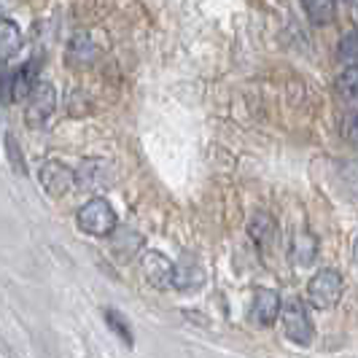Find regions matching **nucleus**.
<instances>
[{
    "label": "nucleus",
    "instance_id": "nucleus-22",
    "mask_svg": "<svg viewBox=\"0 0 358 358\" xmlns=\"http://www.w3.org/2000/svg\"><path fill=\"white\" fill-rule=\"evenodd\" d=\"M3 11H6V6H3V3H0V17H3Z\"/></svg>",
    "mask_w": 358,
    "mask_h": 358
},
{
    "label": "nucleus",
    "instance_id": "nucleus-9",
    "mask_svg": "<svg viewBox=\"0 0 358 358\" xmlns=\"http://www.w3.org/2000/svg\"><path fill=\"white\" fill-rule=\"evenodd\" d=\"M65 59L71 62L73 68H87L97 59V46L90 38V33H76L68 41V49H65Z\"/></svg>",
    "mask_w": 358,
    "mask_h": 358
},
{
    "label": "nucleus",
    "instance_id": "nucleus-8",
    "mask_svg": "<svg viewBox=\"0 0 358 358\" xmlns=\"http://www.w3.org/2000/svg\"><path fill=\"white\" fill-rule=\"evenodd\" d=\"M76 189L81 192H97L110 180V164L106 159H87L78 164V170H73Z\"/></svg>",
    "mask_w": 358,
    "mask_h": 358
},
{
    "label": "nucleus",
    "instance_id": "nucleus-4",
    "mask_svg": "<svg viewBox=\"0 0 358 358\" xmlns=\"http://www.w3.org/2000/svg\"><path fill=\"white\" fill-rule=\"evenodd\" d=\"M280 318H283V329L286 337L296 345H310L313 342V321L307 315V307L302 305V299H288L280 307Z\"/></svg>",
    "mask_w": 358,
    "mask_h": 358
},
{
    "label": "nucleus",
    "instance_id": "nucleus-16",
    "mask_svg": "<svg viewBox=\"0 0 358 358\" xmlns=\"http://www.w3.org/2000/svg\"><path fill=\"white\" fill-rule=\"evenodd\" d=\"M3 143H6V157L11 162V170H14L17 176H27V159H24V151H22V145H19L17 138H14L11 132H6Z\"/></svg>",
    "mask_w": 358,
    "mask_h": 358
},
{
    "label": "nucleus",
    "instance_id": "nucleus-18",
    "mask_svg": "<svg viewBox=\"0 0 358 358\" xmlns=\"http://www.w3.org/2000/svg\"><path fill=\"white\" fill-rule=\"evenodd\" d=\"M202 269L197 267V264H192L189 269H183V267H176V280H173V286H178V288H197L202 286Z\"/></svg>",
    "mask_w": 358,
    "mask_h": 358
},
{
    "label": "nucleus",
    "instance_id": "nucleus-15",
    "mask_svg": "<svg viewBox=\"0 0 358 358\" xmlns=\"http://www.w3.org/2000/svg\"><path fill=\"white\" fill-rule=\"evenodd\" d=\"M106 323H108V329H110L119 340L124 342L127 348H132V345H135V334H132L129 323H127V318L119 313V310H106Z\"/></svg>",
    "mask_w": 358,
    "mask_h": 358
},
{
    "label": "nucleus",
    "instance_id": "nucleus-2",
    "mask_svg": "<svg viewBox=\"0 0 358 358\" xmlns=\"http://www.w3.org/2000/svg\"><path fill=\"white\" fill-rule=\"evenodd\" d=\"M342 291H345V283H342V275L337 269H318L307 286V296H310L313 307L329 310L342 299Z\"/></svg>",
    "mask_w": 358,
    "mask_h": 358
},
{
    "label": "nucleus",
    "instance_id": "nucleus-21",
    "mask_svg": "<svg viewBox=\"0 0 358 358\" xmlns=\"http://www.w3.org/2000/svg\"><path fill=\"white\" fill-rule=\"evenodd\" d=\"M353 259H356V262H358V240H356V243H353Z\"/></svg>",
    "mask_w": 358,
    "mask_h": 358
},
{
    "label": "nucleus",
    "instance_id": "nucleus-1",
    "mask_svg": "<svg viewBox=\"0 0 358 358\" xmlns=\"http://www.w3.org/2000/svg\"><path fill=\"white\" fill-rule=\"evenodd\" d=\"M76 224L84 234H92V237H110L119 227V218H116V210L113 205L103 197L90 199L87 205L78 208L76 213Z\"/></svg>",
    "mask_w": 358,
    "mask_h": 358
},
{
    "label": "nucleus",
    "instance_id": "nucleus-20",
    "mask_svg": "<svg viewBox=\"0 0 358 358\" xmlns=\"http://www.w3.org/2000/svg\"><path fill=\"white\" fill-rule=\"evenodd\" d=\"M0 103H14V71H0Z\"/></svg>",
    "mask_w": 358,
    "mask_h": 358
},
{
    "label": "nucleus",
    "instance_id": "nucleus-13",
    "mask_svg": "<svg viewBox=\"0 0 358 358\" xmlns=\"http://www.w3.org/2000/svg\"><path fill=\"white\" fill-rule=\"evenodd\" d=\"M291 253H294L296 264L307 267V264H313V262L318 259V240L307 232L296 234V237H294V245H291Z\"/></svg>",
    "mask_w": 358,
    "mask_h": 358
},
{
    "label": "nucleus",
    "instance_id": "nucleus-17",
    "mask_svg": "<svg viewBox=\"0 0 358 358\" xmlns=\"http://www.w3.org/2000/svg\"><path fill=\"white\" fill-rule=\"evenodd\" d=\"M302 8H305V14L310 17L313 24H329L331 19H334V3H321V0H315V3H302Z\"/></svg>",
    "mask_w": 358,
    "mask_h": 358
},
{
    "label": "nucleus",
    "instance_id": "nucleus-19",
    "mask_svg": "<svg viewBox=\"0 0 358 358\" xmlns=\"http://www.w3.org/2000/svg\"><path fill=\"white\" fill-rule=\"evenodd\" d=\"M340 59L348 65V68H356L358 65V33H348V36L340 41Z\"/></svg>",
    "mask_w": 358,
    "mask_h": 358
},
{
    "label": "nucleus",
    "instance_id": "nucleus-6",
    "mask_svg": "<svg viewBox=\"0 0 358 358\" xmlns=\"http://www.w3.org/2000/svg\"><path fill=\"white\" fill-rule=\"evenodd\" d=\"M141 269H143V278L154 288H159V291L173 288V280H176V264H173L167 256H162L159 251L143 253Z\"/></svg>",
    "mask_w": 358,
    "mask_h": 358
},
{
    "label": "nucleus",
    "instance_id": "nucleus-11",
    "mask_svg": "<svg viewBox=\"0 0 358 358\" xmlns=\"http://www.w3.org/2000/svg\"><path fill=\"white\" fill-rule=\"evenodd\" d=\"M38 71H41L38 57H33L30 62H24V68L14 71V103H17V100H24V97L30 94V90L41 81V78H38Z\"/></svg>",
    "mask_w": 358,
    "mask_h": 358
},
{
    "label": "nucleus",
    "instance_id": "nucleus-12",
    "mask_svg": "<svg viewBox=\"0 0 358 358\" xmlns=\"http://www.w3.org/2000/svg\"><path fill=\"white\" fill-rule=\"evenodd\" d=\"M22 30L11 19H0V62L11 59L14 54L22 49Z\"/></svg>",
    "mask_w": 358,
    "mask_h": 358
},
{
    "label": "nucleus",
    "instance_id": "nucleus-5",
    "mask_svg": "<svg viewBox=\"0 0 358 358\" xmlns=\"http://www.w3.org/2000/svg\"><path fill=\"white\" fill-rule=\"evenodd\" d=\"M38 180H41L43 192L52 194V197H65L68 192H73V186H76L73 170L68 164H62V162H57V159L41 162V167H38Z\"/></svg>",
    "mask_w": 358,
    "mask_h": 358
},
{
    "label": "nucleus",
    "instance_id": "nucleus-10",
    "mask_svg": "<svg viewBox=\"0 0 358 358\" xmlns=\"http://www.w3.org/2000/svg\"><path fill=\"white\" fill-rule=\"evenodd\" d=\"M248 232H251V240L256 243V248L262 253L272 251L275 243H278V227H275L272 215H267V213L253 215L251 224H248Z\"/></svg>",
    "mask_w": 358,
    "mask_h": 358
},
{
    "label": "nucleus",
    "instance_id": "nucleus-3",
    "mask_svg": "<svg viewBox=\"0 0 358 358\" xmlns=\"http://www.w3.org/2000/svg\"><path fill=\"white\" fill-rule=\"evenodd\" d=\"M54 106H57V92H54V87L49 81H38L36 87L30 90V94L24 97V122L33 127V129H41L54 113Z\"/></svg>",
    "mask_w": 358,
    "mask_h": 358
},
{
    "label": "nucleus",
    "instance_id": "nucleus-7",
    "mask_svg": "<svg viewBox=\"0 0 358 358\" xmlns=\"http://www.w3.org/2000/svg\"><path fill=\"white\" fill-rule=\"evenodd\" d=\"M280 307H283V299H280L278 291L256 288L251 302V321L256 326H272V323L280 318Z\"/></svg>",
    "mask_w": 358,
    "mask_h": 358
},
{
    "label": "nucleus",
    "instance_id": "nucleus-14",
    "mask_svg": "<svg viewBox=\"0 0 358 358\" xmlns=\"http://www.w3.org/2000/svg\"><path fill=\"white\" fill-rule=\"evenodd\" d=\"M337 94L342 97L345 106L358 110V65L356 68H348V71L337 78Z\"/></svg>",
    "mask_w": 358,
    "mask_h": 358
}]
</instances>
